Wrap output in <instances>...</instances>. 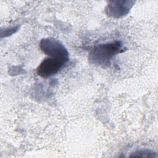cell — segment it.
Returning a JSON list of instances; mask_svg holds the SVG:
<instances>
[{"instance_id": "6da1fadb", "label": "cell", "mask_w": 158, "mask_h": 158, "mask_svg": "<svg viewBox=\"0 0 158 158\" xmlns=\"http://www.w3.org/2000/svg\"><path fill=\"white\" fill-rule=\"evenodd\" d=\"M121 44L119 41L100 44L89 54V60L95 64L104 66L110 64L112 57L120 52Z\"/></svg>"}, {"instance_id": "7a4b0ae2", "label": "cell", "mask_w": 158, "mask_h": 158, "mask_svg": "<svg viewBox=\"0 0 158 158\" xmlns=\"http://www.w3.org/2000/svg\"><path fill=\"white\" fill-rule=\"evenodd\" d=\"M41 49L48 57L67 62L69 52L65 46L57 40L48 38L43 39L40 44Z\"/></svg>"}, {"instance_id": "3957f363", "label": "cell", "mask_w": 158, "mask_h": 158, "mask_svg": "<svg viewBox=\"0 0 158 158\" xmlns=\"http://www.w3.org/2000/svg\"><path fill=\"white\" fill-rule=\"evenodd\" d=\"M66 63L65 60L48 57L39 65L37 73L43 78H48L56 74Z\"/></svg>"}]
</instances>
